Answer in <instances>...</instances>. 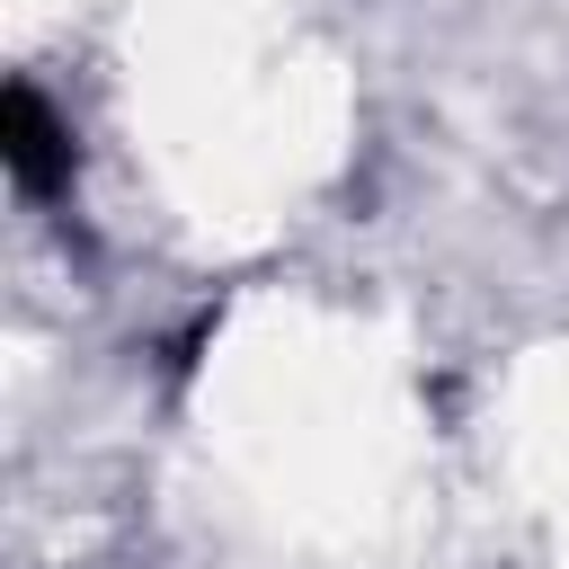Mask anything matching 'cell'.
I'll return each mask as SVG.
<instances>
[{
  "mask_svg": "<svg viewBox=\"0 0 569 569\" xmlns=\"http://www.w3.org/2000/svg\"><path fill=\"white\" fill-rule=\"evenodd\" d=\"M9 169H18L27 196H44L53 169H62V133H53V116H44L36 89H9Z\"/></svg>",
  "mask_w": 569,
  "mask_h": 569,
  "instance_id": "6da1fadb",
  "label": "cell"
}]
</instances>
